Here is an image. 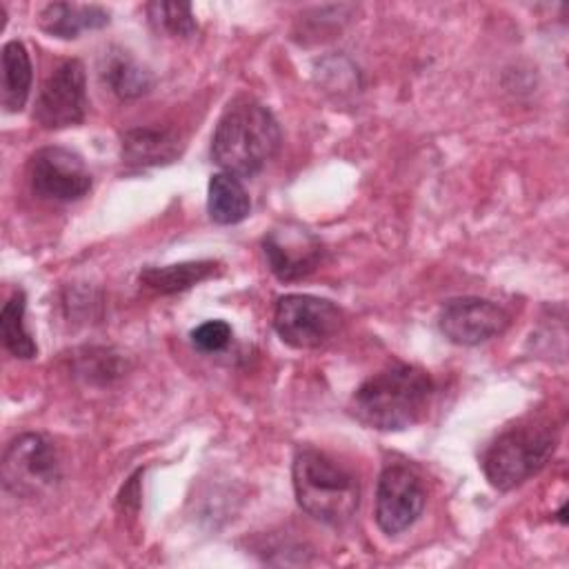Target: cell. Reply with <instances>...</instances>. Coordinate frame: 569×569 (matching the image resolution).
<instances>
[{
    "instance_id": "obj_1",
    "label": "cell",
    "mask_w": 569,
    "mask_h": 569,
    "mask_svg": "<svg viewBox=\"0 0 569 569\" xmlns=\"http://www.w3.org/2000/svg\"><path fill=\"white\" fill-rule=\"evenodd\" d=\"M433 396L431 376L413 365H391L367 378L351 398V413L358 422L400 431L416 425Z\"/></svg>"
},
{
    "instance_id": "obj_2",
    "label": "cell",
    "mask_w": 569,
    "mask_h": 569,
    "mask_svg": "<svg viewBox=\"0 0 569 569\" xmlns=\"http://www.w3.org/2000/svg\"><path fill=\"white\" fill-rule=\"evenodd\" d=\"M280 127L273 113L251 100H233L211 138L213 162L231 176H256L280 149Z\"/></svg>"
},
{
    "instance_id": "obj_3",
    "label": "cell",
    "mask_w": 569,
    "mask_h": 569,
    "mask_svg": "<svg viewBox=\"0 0 569 569\" xmlns=\"http://www.w3.org/2000/svg\"><path fill=\"white\" fill-rule=\"evenodd\" d=\"M293 491L298 505L327 525H345L360 505L358 478L313 447L293 458Z\"/></svg>"
},
{
    "instance_id": "obj_4",
    "label": "cell",
    "mask_w": 569,
    "mask_h": 569,
    "mask_svg": "<svg viewBox=\"0 0 569 569\" xmlns=\"http://www.w3.org/2000/svg\"><path fill=\"white\" fill-rule=\"evenodd\" d=\"M556 429L549 422L529 420L502 431L485 451L482 471L487 480L509 491L538 473L556 451Z\"/></svg>"
},
{
    "instance_id": "obj_5",
    "label": "cell",
    "mask_w": 569,
    "mask_h": 569,
    "mask_svg": "<svg viewBox=\"0 0 569 569\" xmlns=\"http://www.w3.org/2000/svg\"><path fill=\"white\" fill-rule=\"evenodd\" d=\"M342 311L325 298L289 293L278 298L273 329L293 349H318L331 342L342 329Z\"/></svg>"
},
{
    "instance_id": "obj_6",
    "label": "cell",
    "mask_w": 569,
    "mask_h": 569,
    "mask_svg": "<svg viewBox=\"0 0 569 569\" xmlns=\"http://www.w3.org/2000/svg\"><path fill=\"white\" fill-rule=\"evenodd\" d=\"M87 76L80 60L58 64L40 87L33 120L44 129L80 124L87 116Z\"/></svg>"
},
{
    "instance_id": "obj_7",
    "label": "cell",
    "mask_w": 569,
    "mask_h": 569,
    "mask_svg": "<svg viewBox=\"0 0 569 569\" xmlns=\"http://www.w3.org/2000/svg\"><path fill=\"white\" fill-rule=\"evenodd\" d=\"M31 191L49 202H73L89 193L91 173L67 147H42L29 160Z\"/></svg>"
},
{
    "instance_id": "obj_8",
    "label": "cell",
    "mask_w": 569,
    "mask_h": 569,
    "mask_svg": "<svg viewBox=\"0 0 569 569\" xmlns=\"http://www.w3.org/2000/svg\"><path fill=\"white\" fill-rule=\"evenodd\" d=\"M58 480V458L40 433L13 438L2 456V485L13 496H33Z\"/></svg>"
},
{
    "instance_id": "obj_9",
    "label": "cell",
    "mask_w": 569,
    "mask_h": 569,
    "mask_svg": "<svg viewBox=\"0 0 569 569\" xmlns=\"http://www.w3.org/2000/svg\"><path fill=\"white\" fill-rule=\"evenodd\" d=\"M427 491L420 478L402 465L387 467L376 487V522L385 533L409 529L422 513Z\"/></svg>"
},
{
    "instance_id": "obj_10",
    "label": "cell",
    "mask_w": 569,
    "mask_h": 569,
    "mask_svg": "<svg viewBox=\"0 0 569 569\" xmlns=\"http://www.w3.org/2000/svg\"><path fill=\"white\" fill-rule=\"evenodd\" d=\"M440 331L456 345L476 347L500 336L509 325V313L485 298H453L440 311Z\"/></svg>"
},
{
    "instance_id": "obj_11",
    "label": "cell",
    "mask_w": 569,
    "mask_h": 569,
    "mask_svg": "<svg viewBox=\"0 0 569 569\" xmlns=\"http://www.w3.org/2000/svg\"><path fill=\"white\" fill-rule=\"evenodd\" d=\"M262 251L271 273L282 282L309 276L322 260V242L309 229L291 222L271 229L262 240Z\"/></svg>"
},
{
    "instance_id": "obj_12",
    "label": "cell",
    "mask_w": 569,
    "mask_h": 569,
    "mask_svg": "<svg viewBox=\"0 0 569 569\" xmlns=\"http://www.w3.org/2000/svg\"><path fill=\"white\" fill-rule=\"evenodd\" d=\"M182 142L173 131L136 127L122 133V162L131 169H149L173 162Z\"/></svg>"
},
{
    "instance_id": "obj_13",
    "label": "cell",
    "mask_w": 569,
    "mask_h": 569,
    "mask_svg": "<svg viewBox=\"0 0 569 569\" xmlns=\"http://www.w3.org/2000/svg\"><path fill=\"white\" fill-rule=\"evenodd\" d=\"M109 22V11L98 4H76V2H51L42 7L38 24L49 36L69 40L78 38L82 31L100 29Z\"/></svg>"
},
{
    "instance_id": "obj_14",
    "label": "cell",
    "mask_w": 569,
    "mask_h": 569,
    "mask_svg": "<svg viewBox=\"0 0 569 569\" xmlns=\"http://www.w3.org/2000/svg\"><path fill=\"white\" fill-rule=\"evenodd\" d=\"M207 209L213 222L218 224H238L251 211V200L238 176L227 171L213 173L209 180Z\"/></svg>"
},
{
    "instance_id": "obj_15",
    "label": "cell",
    "mask_w": 569,
    "mask_h": 569,
    "mask_svg": "<svg viewBox=\"0 0 569 569\" xmlns=\"http://www.w3.org/2000/svg\"><path fill=\"white\" fill-rule=\"evenodd\" d=\"M31 58L22 42L11 40L2 47V107L9 113L20 111L27 104L31 89Z\"/></svg>"
},
{
    "instance_id": "obj_16",
    "label": "cell",
    "mask_w": 569,
    "mask_h": 569,
    "mask_svg": "<svg viewBox=\"0 0 569 569\" xmlns=\"http://www.w3.org/2000/svg\"><path fill=\"white\" fill-rule=\"evenodd\" d=\"M218 262L213 260H198V262H180L167 267H147L140 273V284L153 293H176L184 291L209 276H213Z\"/></svg>"
},
{
    "instance_id": "obj_17",
    "label": "cell",
    "mask_w": 569,
    "mask_h": 569,
    "mask_svg": "<svg viewBox=\"0 0 569 569\" xmlns=\"http://www.w3.org/2000/svg\"><path fill=\"white\" fill-rule=\"evenodd\" d=\"M102 78L109 84V89L122 98H140L151 89V73L140 67L127 51H113L107 56V64L102 69Z\"/></svg>"
},
{
    "instance_id": "obj_18",
    "label": "cell",
    "mask_w": 569,
    "mask_h": 569,
    "mask_svg": "<svg viewBox=\"0 0 569 569\" xmlns=\"http://www.w3.org/2000/svg\"><path fill=\"white\" fill-rule=\"evenodd\" d=\"M24 307H27L24 293L16 291L0 311V333H2V345L11 356L29 360L38 353V347L24 327Z\"/></svg>"
},
{
    "instance_id": "obj_19",
    "label": "cell",
    "mask_w": 569,
    "mask_h": 569,
    "mask_svg": "<svg viewBox=\"0 0 569 569\" xmlns=\"http://www.w3.org/2000/svg\"><path fill=\"white\" fill-rule=\"evenodd\" d=\"M149 20L158 31H164L176 38H189L196 33V20L191 4L187 2H151L147 7Z\"/></svg>"
},
{
    "instance_id": "obj_20",
    "label": "cell",
    "mask_w": 569,
    "mask_h": 569,
    "mask_svg": "<svg viewBox=\"0 0 569 569\" xmlns=\"http://www.w3.org/2000/svg\"><path fill=\"white\" fill-rule=\"evenodd\" d=\"M191 342L202 353L222 351L231 342V327L224 320H207L191 331Z\"/></svg>"
}]
</instances>
